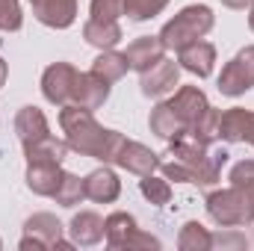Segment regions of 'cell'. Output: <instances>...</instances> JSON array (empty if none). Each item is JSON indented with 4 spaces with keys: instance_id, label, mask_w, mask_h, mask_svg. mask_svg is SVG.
Segmentation results:
<instances>
[{
    "instance_id": "cell-33",
    "label": "cell",
    "mask_w": 254,
    "mask_h": 251,
    "mask_svg": "<svg viewBox=\"0 0 254 251\" xmlns=\"http://www.w3.org/2000/svg\"><path fill=\"white\" fill-rule=\"evenodd\" d=\"M228 181L234 187H254V160H240L231 166L228 172Z\"/></svg>"
},
{
    "instance_id": "cell-21",
    "label": "cell",
    "mask_w": 254,
    "mask_h": 251,
    "mask_svg": "<svg viewBox=\"0 0 254 251\" xmlns=\"http://www.w3.org/2000/svg\"><path fill=\"white\" fill-rule=\"evenodd\" d=\"M136 228H139V222H136L133 213L116 210V213H110V216L104 219V240H107L110 249H125L127 237H130Z\"/></svg>"
},
{
    "instance_id": "cell-27",
    "label": "cell",
    "mask_w": 254,
    "mask_h": 251,
    "mask_svg": "<svg viewBox=\"0 0 254 251\" xmlns=\"http://www.w3.org/2000/svg\"><path fill=\"white\" fill-rule=\"evenodd\" d=\"M54 201L60 207H77L80 201H86V187H83V178L71 175V172H63V181L54 192Z\"/></svg>"
},
{
    "instance_id": "cell-31",
    "label": "cell",
    "mask_w": 254,
    "mask_h": 251,
    "mask_svg": "<svg viewBox=\"0 0 254 251\" xmlns=\"http://www.w3.org/2000/svg\"><path fill=\"white\" fill-rule=\"evenodd\" d=\"M21 27H24L21 0H0V30L3 33H18Z\"/></svg>"
},
{
    "instance_id": "cell-14",
    "label": "cell",
    "mask_w": 254,
    "mask_h": 251,
    "mask_svg": "<svg viewBox=\"0 0 254 251\" xmlns=\"http://www.w3.org/2000/svg\"><path fill=\"white\" fill-rule=\"evenodd\" d=\"M122 54H125L130 71L142 74V71H148L154 63H160L169 51L163 48L160 36H139V39H133V42L127 45V51H122Z\"/></svg>"
},
{
    "instance_id": "cell-15",
    "label": "cell",
    "mask_w": 254,
    "mask_h": 251,
    "mask_svg": "<svg viewBox=\"0 0 254 251\" xmlns=\"http://www.w3.org/2000/svg\"><path fill=\"white\" fill-rule=\"evenodd\" d=\"M65 231L71 234L74 246L92 249V246H98L104 240V219L98 213H92V210H80V213H74V219L68 222Z\"/></svg>"
},
{
    "instance_id": "cell-19",
    "label": "cell",
    "mask_w": 254,
    "mask_h": 251,
    "mask_svg": "<svg viewBox=\"0 0 254 251\" xmlns=\"http://www.w3.org/2000/svg\"><path fill=\"white\" fill-rule=\"evenodd\" d=\"M68 142L65 139H57L54 133L51 136H45V139H39V142H30V145H24V160L27 163H60L63 166V160L68 157Z\"/></svg>"
},
{
    "instance_id": "cell-16",
    "label": "cell",
    "mask_w": 254,
    "mask_h": 251,
    "mask_svg": "<svg viewBox=\"0 0 254 251\" xmlns=\"http://www.w3.org/2000/svg\"><path fill=\"white\" fill-rule=\"evenodd\" d=\"M63 166L60 163H27V189L33 195H42V198H54V192L63 181Z\"/></svg>"
},
{
    "instance_id": "cell-35",
    "label": "cell",
    "mask_w": 254,
    "mask_h": 251,
    "mask_svg": "<svg viewBox=\"0 0 254 251\" xmlns=\"http://www.w3.org/2000/svg\"><path fill=\"white\" fill-rule=\"evenodd\" d=\"M254 0H222V6H228V9H237V12H243V9H249Z\"/></svg>"
},
{
    "instance_id": "cell-17",
    "label": "cell",
    "mask_w": 254,
    "mask_h": 251,
    "mask_svg": "<svg viewBox=\"0 0 254 251\" xmlns=\"http://www.w3.org/2000/svg\"><path fill=\"white\" fill-rule=\"evenodd\" d=\"M83 39L98 48V51H116L125 39V30L119 21H101V18H89L83 24Z\"/></svg>"
},
{
    "instance_id": "cell-13",
    "label": "cell",
    "mask_w": 254,
    "mask_h": 251,
    "mask_svg": "<svg viewBox=\"0 0 254 251\" xmlns=\"http://www.w3.org/2000/svg\"><path fill=\"white\" fill-rule=\"evenodd\" d=\"M219 139L225 142H254V110L231 107L219 119Z\"/></svg>"
},
{
    "instance_id": "cell-8",
    "label": "cell",
    "mask_w": 254,
    "mask_h": 251,
    "mask_svg": "<svg viewBox=\"0 0 254 251\" xmlns=\"http://www.w3.org/2000/svg\"><path fill=\"white\" fill-rule=\"evenodd\" d=\"M116 166L125 169L136 178H145V175H154L160 172V154H154L148 145L142 142H133V139H125L119 157H116Z\"/></svg>"
},
{
    "instance_id": "cell-36",
    "label": "cell",
    "mask_w": 254,
    "mask_h": 251,
    "mask_svg": "<svg viewBox=\"0 0 254 251\" xmlns=\"http://www.w3.org/2000/svg\"><path fill=\"white\" fill-rule=\"evenodd\" d=\"M6 77H9V65H6V60L0 57V89L6 86Z\"/></svg>"
},
{
    "instance_id": "cell-1",
    "label": "cell",
    "mask_w": 254,
    "mask_h": 251,
    "mask_svg": "<svg viewBox=\"0 0 254 251\" xmlns=\"http://www.w3.org/2000/svg\"><path fill=\"white\" fill-rule=\"evenodd\" d=\"M60 127L65 133V142L74 154L80 157H92L104 166H116V157L125 145V133L113 130V127L98 125L92 110H83L77 104H65L60 107Z\"/></svg>"
},
{
    "instance_id": "cell-32",
    "label": "cell",
    "mask_w": 254,
    "mask_h": 251,
    "mask_svg": "<svg viewBox=\"0 0 254 251\" xmlns=\"http://www.w3.org/2000/svg\"><path fill=\"white\" fill-rule=\"evenodd\" d=\"M122 15H125V0H92L89 3V18L119 21Z\"/></svg>"
},
{
    "instance_id": "cell-18",
    "label": "cell",
    "mask_w": 254,
    "mask_h": 251,
    "mask_svg": "<svg viewBox=\"0 0 254 251\" xmlns=\"http://www.w3.org/2000/svg\"><path fill=\"white\" fill-rule=\"evenodd\" d=\"M15 133H18L21 145H30V142H39V139L51 136L48 116H45L39 107H33V104L21 107V110H18V116H15Z\"/></svg>"
},
{
    "instance_id": "cell-26",
    "label": "cell",
    "mask_w": 254,
    "mask_h": 251,
    "mask_svg": "<svg viewBox=\"0 0 254 251\" xmlns=\"http://www.w3.org/2000/svg\"><path fill=\"white\" fill-rule=\"evenodd\" d=\"M139 192H142V198H145L148 204L166 207V204L172 201V181L157 178V172H154V175H145V178L139 181Z\"/></svg>"
},
{
    "instance_id": "cell-22",
    "label": "cell",
    "mask_w": 254,
    "mask_h": 251,
    "mask_svg": "<svg viewBox=\"0 0 254 251\" xmlns=\"http://www.w3.org/2000/svg\"><path fill=\"white\" fill-rule=\"evenodd\" d=\"M148 127H151V133L154 136H160V139H166V142H172L175 136H181L187 127L181 125V119L175 116V110L169 107V101H160L154 110H151V116H148Z\"/></svg>"
},
{
    "instance_id": "cell-6",
    "label": "cell",
    "mask_w": 254,
    "mask_h": 251,
    "mask_svg": "<svg viewBox=\"0 0 254 251\" xmlns=\"http://www.w3.org/2000/svg\"><path fill=\"white\" fill-rule=\"evenodd\" d=\"M77 74H80V71L71 63H51L42 71V95H45V101L54 104V107L71 104Z\"/></svg>"
},
{
    "instance_id": "cell-34",
    "label": "cell",
    "mask_w": 254,
    "mask_h": 251,
    "mask_svg": "<svg viewBox=\"0 0 254 251\" xmlns=\"http://www.w3.org/2000/svg\"><path fill=\"white\" fill-rule=\"evenodd\" d=\"M125 249H163V243L157 240V237H151V234H145L142 228H136L130 237H127Z\"/></svg>"
},
{
    "instance_id": "cell-29",
    "label": "cell",
    "mask_w": 254,
    "mask_h": 251,
    "mask_svg": "<svg viewBox=\"0 0 254 251\" xmlns=\"http://www.w3.org/2000/svg\"><path fill=\"white\" fill-rule=\"evenodd\" d=\"M166 6H169V0H125V15L130 21H151Z\"/></svg>"
},
{
    "instance_id": "cell-3",
    "label": "cell",
    "mask_w": 254,
    "mask_h": 251,
    "mask_svg": "<svg viewBox=\"0 0 254 251\" xmlns=\"http://www.w3.org/2000/svg\"><path fill=\"white\" fill-rule=\"evenodd\" d=\"M213 27H216L213 9L204 6V3H192V6H184L172 21L163 24L160 42H163L166 51H175V54H178L181 48H187V45H192V42L204 39Z\"/></svg>"
},
{
    "instance_id": "cell-20",
    "label": "cell",
    "mask_w": 254,
    "mask_h": 251,
    "mask_svg": "<svg viewBox=\"0 0 254 251\" xmlns=\"http://www.w3.org/2000/svg\"><path fill=\"white\" fill-rule=\"evenodd\" d=\"M24 234L27 237H39L48 249H54L65 234V225L54 216V213H33L27 222H24Z\"/></svg>"
},
{
    "instance_id": "cell-12",
    "label": "cell",
    "mask_w": 254,
    "mask_h": 251,
    "mask_svg": "<svg viewBox=\"0 0 254 251\" xmlns=\"http://www.w3.org/2000/svg\"><path fill=\"white\" fill-rule=\"evenodd\" d=\"M83 187H86V198L95 204H113L122 195V181L113 166H101V169L89 172L83 178Z\"/></svg>"
},
{
    "instance_id": "cell-2",
    "label": "cell",
    "mask_w": 254,
    "mask_h": 251,
    "mask_svg": "<svg viewBox=\"0 0 254 251\" xmlns=\"http://www.w3.org/2000/svg\"><path fill=\"white\" fill-rule=\"evenodd\" d=\"M207 216L219 228H249L254 225V187L213 189L204 198Z\"/></svg>"
},
{
    "instance_id": "cell-23",
    "label": "cell",
    "mask_w": 254,
    "mask_h": 251,
    "mask_svg": "<svg viewBox=\"0 0 254 251\" xmlns=\"http://www.w3.org/2000/svg\"><path fill=\"white\" fill-rule=\"evenodd\" d=\"M92 74H98L101 80H107L110 86L113 83H119V80H125L127 71H130V65H127L125 54L122 51H101L98 57H95V63L89 68Z\"/></svg>"
},
{
    "instance_id": "cell-30",
    "label": "cell",
    "mask_w": 254,
    "mask_h": 251,
    "mask_svg": "<svg viewBox=\"0 0 254 251\" xmlns=\"http://www.w3.org/2000/svg\"><path fill=\"white\" fill-rule=\"evenodd\" d=\"M160 172H163L166 181H175V184H192V178H195V166L178 160V157L160 160Z\"/></svg>"
},
{
    "instance_id": "cell-4",
    "label": "cell",
    "mask_w": 254,
    "mask_h": 251,
    "mask_svg": "<svg viewBox=\"0 0 254 251\" xmlns=\"http://www.w3.org/2000/svg\"><path fill=\"white\" fill-rule=\"evenodd\" d=\"M219 92L225 98H240L254 89V45H246L243 51H237V57H231L219 80H216Z\"/></svg>"
},
{
    "instance_id": "cell-25",
    "label": "cell",
    "mask_w": 254,
    "mask_h": 251,
    "mask_svg": "<svg viewBox=\"0 0 254 251\" xmlns=\"http://www.w3.org/2000/svg\"><path fill=\"white\" fill-rule=\"evenodd\" d=\"M178 249L181 251H210L213 249V234L201 222H187L178 234Z\"/></svg>"
},
{
    "instance_id": "cell-9",
    "label": "cell",
    "mask_w": 254,
    "mask_h": 251,
    "mask_svg": "<svg viewBox=\"0 0 254 251\" xmlns=\"http://www.w3.org/2000/svg\"><path fill=\"white\" fill-rule=\"evenodd\" d=\"M30 3L36 21L51 30H68L80 12V0H30Z\"/></svg>"
},
{
    "instance_id": "cell-5",
    "label": "cell",
    "mask_w": 254,
    "mask_h": 251,
    "mask_svg": "<svg viewBox=\"0 0 254 251\" xmlns=\"http://www.w3.org/2000/svg\"><path fill=\"white\" fill-rule=\"evenodd\" d=\"M181 86V65L169 57H163L160 63H154L148 71L139 74V89L145 98H154V101H163L166 95H172L175 89Z\"/></svg>"
},
{
    "instance_id": "cell-11",
    "label": "cell",
    "mask_w": 254,
    "mask_h": 251,
    "mask_svg": "<svg viewBox=\"0 0 254 251\" xmlns=\"http://www.w3.org/2000/svg\"><path fill=\"white\" fill-rule=\"evenodd\" d=\"M110 92L113 86L107 80H101L98 74L92 71H80L77 74V83H74V95H71V104L83 107V110H101L107 101H110Z\"/></svg>"
},
{
    "instance_id": "cell-39",
    "label": "cell",
    "mask_w": 254,
    "mask_h": 251,
    "mask_svg": "<svg viewBox=\"0 0 254 251\" xmlns=\"http://www.w3.org/2000/svg\"><path fill=\"white\" fill-rule=\"evenodd\" d=\"M252 145H254V142H252Z\"/></svg>"
},
{
    "instance_id": "cell-24",
    "label": "cell",
    "mask_w": 254,
    "mask_h": 251,
    "mask_svg": "<svg viewBox=\"0 0 254 251\" xmlns=\"http://www.w3.org/2000/svg\"><path fill=\"white\" fill-rule=\"evenodd\" d=\"M228 151L225 148H210L207 151V157L195 166V178H192V184L195 187H213V184H219V178H222V166L228 163Z\"/></svg>"
},
{
    "instance_id": "cell-28",
    "label": "cell",
    "mask_w": 254,
    "mask_h": 251,
    "mask_svg": "<svg viewBox=\"0 0 254 251\" xmlns=\"http://www.w3.org/2000/svg\"><path fill=\"white\" fill-rule=\"evenodd\" d=\"M219 119H222V110L210 107V110L195 122V127H192L190 133L195 136V139H201L204 145H213V142L219 139Z\"/></svg>"
},
{
    "instance_id": "cell-37",
    "label": "cell",
    "mask_w": 254,
    "mask_h": 251,
    "mask_svg": "<svg viewBox=\"0 0 254 251\" xmlns=\"http://www.w3.org/2000/svg\"><path fill=\"white\" fill-rule=\"evenodd\" d=\"M249 30L254 33V3L249 6Z\"/></svg>"
},
{
    "instance_id": "cell-38",
    "label": "cell",
    "mask_w": 254,
    "mask_h": 251,
    "mask_svg": "<svg viewBox=\"0 0 254 251\" xmlns=\"http://www.w3.org/2000/svg\"><path fill=\"white\" fill-rule=\"evenodd\" d=\"M0 249H3V240H0Z\"/></svg>"
},
{
    "instance_id": "cell-10",
    "label": "cell",
    "mask_w": 254,
    "mask_h": 251,
    "mask_svg": "<svg viewBox=\"0 0 254 251\" xmlns=\"http://www.w3.org/2000/svg\"><path fill=\"white\" fill-rule=\"evenodd\" d=\"M178 65L184 71L195 74L198 80L213 77V71H216V45L207 42V39H198V42H192L187 48H181L178 51Z\"/></svg>"
},
{
    "instance_id": "cell-7",
    "label": "cell",
    "mask_w": 254,
    "mask_h": 251,
    "mask_svg": "<svg viewBox=\"0 0 254 251\" xmlns=\"http://www.w3.org/2000/svg\"><path fill=\"white\" fill-rule=\"evenodd\" d=\"M169 107L175 110V116L181 119V125L192 130L195 122L213 107L210 101H207V95H204V89L201 86H178L175 92H172V98H169Z\"/></svg>"
}]
</instances>
